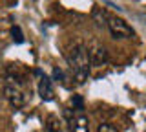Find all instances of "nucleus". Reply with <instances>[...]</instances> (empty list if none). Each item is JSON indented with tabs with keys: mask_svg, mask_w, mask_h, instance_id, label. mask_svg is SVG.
Listing matches in <instances>:
<instances>
[{
	"mask_svg": "<svg viewBox=\"0 0 146 132\" xmlns=\"http://www.w3.org/2000/svg\"><path fill=\"white\" fill-rule=\"evenodd\" d=\"M48 130L49 132H58V130H60V125H58V119H57V117H49V119H48Z\"/></svg>",
	"mask_w": 146,
	"mask_h": 132,
	"instance_id": "6e6552de",
	"label": "nucleus"
},
{
	"mask_svg": "<svg viewBox=\"0 0 146 132\" xmlns=\"http://www.w3.org/2000/svg\"><path fill=\"white\" fill-rule=\"evenodd\" d=\"M86 52H88L90 64H93V66H102L104 62L108 61V52H106V48H104L97 39L90 40V44L86 46Z\"/></svg>",
	"mask_w": 146,
	"mask_h": 132,
	"instance_id": "20e7f679",
	"label": "nucleus"
},
{
	"mask_svg": "<svg viewBox=\"0 0 146 132\" xmlns=\"http://www.w3.org/2000/svg\"><path fill=\"white\" fill-rule=\"evenodd\" d=\"M68 121H70L71 132H90L88 117H86L82 112H77V114H73V116H70V117H68Z\"/></svg>",
	"mask_w": 146,
	"mask_h": 132,
	"instance_id": "423d86ee",
	"label": "nucleus"
},
{
	"mask_svg": "<svg viewBox=\"0 0 146 132\" xmlns=\"http://www.w3.org/2000/svg\"><path fill=\"white\" fill-rule=\"evenodd\" d=\"M66 61L70 64L73 77L79 84H82L90 75V59H88V52H86V46L82 42H77L66 52Z\"/></svg>",
	"mask_w": 146,
	"mask_h": 132,
	"instance_id": "f257e3e1",
	"label": "nucleus"
},
{
	"mask_svg": "<svg viewBox=\"0 0 146 132\" xmlns=\"http://www.w3.org/2000/svg\"><path fill=\"white\" fill-rule=\"evenodd\" d=\"M97 132H119V130H117V127L111 125V123H102V125H99Z\"/></svg>",
	"mask_w": 146,
	"mask_h": 132,
	"instance_id": "9d476101",
	"label": "nucleus"
},
{
	"mask_svg": "<svg viewBox=\"0 0 146 132\" xmlns=\"http://www.w3.org/2000/svg\"><path fill=\"white\" fill-rule=\"evenodd\" d=\"M11 33H13V39H15L18 44H20V42H24V35H22V31H20V28H18V26H13Z\"/></svg>",
	"mask_w": 146,
	"mask_h": 132,
	"instance_id": "1a4fd4ad",
	"label": "nucleus"
},
{
	"mask_svg": "<svg viewBox=\"0 0 146 132\" xmlns=\"http://www.w3.org/2000/svg\"><path fill=\"white\" fill-rule=\"evenodd\" d=\"M36 75H40L38 86H36L40 99H42V101H53V99H55V90H53L51 79H49V77H46V75H42V72H36Z\"/></svg>",
	"mask_w": 146,
	"mask_h": 132,
	"instance_id": "39448f33",
	"label": "nucleus"
},
{
	"mask_svg": "<svg viewBox=\"0 0 146 132\" xmlns=\"http://www.w3.org/2000/svg\"><path fill=\"white\" fill-rule=\"evenodd\" d=\"M4 95H6V99L11 103V107H15V108H22L26 105V94H24V90L20 88L18 83L9 81V83L4 86Z\"/></svg>",
	"mask_w": 146,
	"mask_h": 132,
	"instance_id": "7ed1b4c3",
	"label": "nucleus"
},
{
	"mask_svg": "<svg viewBox=\"0 0 146 132\" xmlns=\"http://www.w3.org/2000/svg\"><path fill=\"white\" fill-rule=\"evenodd\" d=\"M106 26H108L110 33H111V37H115V39H130L131 35H133L131 26L128 24L126 20L119 19V17H110Z\"/></svg>",
	"mask_w": 146,
	"mask_h": 132,
	"instance_id": "f03ea898",
	"label": "nucleus"
},
{
	"mask_svg": "<svg viewBox=\"0 0 146 132\" xmlns=\"http://www.w3.org/2000/svg\"><path fill=\"white\" fill-rule=\"evenodd\" d=\"M93 19H95V22H97L99 26H106V22H108V13L102 9V7H95L93 9Z\"/></svg>",
	"mask_w": 146,
	"mask_h": 132,
	"instance_id": "0eeeda50",
	"label": "nucleus"
}]
</instances>
